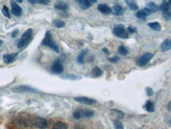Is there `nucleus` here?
<instances>
[{
  "label": "nucleus",
  "mask_w": 171,
  "mask_h": 129,
  "mask_svg": "<svg viewBox=\"0 0 171 129\" xmlns=\"http://www.w3.org/2000/svg\"><path fill=\"white\" fill-rule=\"evenodd\" d=\"M41 45L44 46H47V47H49L50 48H51L52 50H54L56 52H60V48H59V46L56 44V42L54 41L53 38H52V36H51V33L50 31H47L46 33H45V38L43 39L42 42H41Z\"/></svg>",
  "instance_id": "1"
},
{
  "label": "nucleus",
  "mask_w": 171,
  "mask_h": 129,
  "mask_svg": "<svg viewBox=\"0 0 171 129\" xmlns=\"http://www.w3.org/2000/svg\"><path fill=\"white\" fill-rule=\"evenodd\" d=\"M33 35V29H29L26 32H24L22 37H21L20 41H18L17 43V48H25L26 46H27L30 43V40L32 38Z\"/></svg>",
  "instance_id": "2"
},
{
  "label": "nucleus",
  "mask_w": 171,
  "mask_h": 129,
  "mask_svg": "<svg viewBox=\"0 0 171 129\" xmlns=\"http://www.w3.org/2000/svg\"><path fill=\"white\" fill-rule=\"evenodd\" d=\"M113 33L116 37H120V38L127 39L128 37V32H126V29L124 25H117L113 29Z\"/></svg>",
  "instance_id": "3"
},
{
  "label": "nucleus",
  "mask_w": 171,
  "mask_h": 129,
  "mask_svg": "<svg viewBox=\"0 0 171 129\" xmlns=\"http://www.w3.org/2000/svg\"><path fill=\"white\" fill-rule=\"evenodd\" d=\"M94 115V111L89 109H78L73 112V116H74L75 119H77V120L80 119L81 117H83V116L84 117L90 118V117L93 116Z\"/></svg>",
  "instance_id": "4"
},
{
  "label": "nucleus",
  "mask_w": 171,
  "mask_h": 129,
  "mask_svg": "<svg viewBox=\"0 0 171 129\" xmlns=\"http://www.w3.org/2000/svg\"><path fill=\"white\" fill-rule=\"evenodd\" d=\"M153 56H154V54L150 53V52L144 53L143 56H140V57L137 60V65L139 66V67L145 66V65L147 64V63H148V62L153 58Z\"/></svg>",
  "instance_id": "5"
},
{
  "label": "nucleus",
  "mask_w": 171,
  "mask_h": 129,
  "mask_svg": "<svg viewBox=\"0 0 171 129\" xmlns=\"http://www.w3.org/2000/svg\"><path fill=\"white\" fill-rule=\"evenodd\" d=\"M34 125L39 129H45L48 127V121L47 120L41 116H37L36 117L33 122Z\"/></svg>",
  "instance_id": "6"
},
{
  "label": "nucleus",
  "mask_w": 171,
  "mask_h": 129,
  "mask_svg": "<svg viewBox=\"0 0 171 129\" xmlns=\"http://www.w3.org/2000/svg\"><path fill=\"white\" fill-rule=\"evenodd\" d=\"M51 71L55 74H61L64 72V66L60 60H57L51 65Z\"/></svg>",
  "instance_id": "7"
},
{
  "label": "nucleus",
  "mask_w": 171,
  "mask_h": 129,
  "mask_svg": "<svg viewBox=\"0 0 171 129\" xmlns=\"http://www.w3.org/2000/svg\"><path fill=\"white\" fill-rule=\"evenodd\" d=\"M75 100L79 103L83 104V105H87V106H91V105H94L97 102L96 100L92 98H89V97H75Z\"/></svg>",
  "instance_id": "8"
},
{
  "label": "nucleus",
  "mask_w": 171,
  "mask_h": 129,
  "mask_svg": "<svg viewBox=\"0 0 171 129\" xmlns=\"http://www.w3.org/2000/svg\"><path fill=\"white\" fill-rule=\"evenodd\" d=\"M11 13L13 14L14 15L19 17L22 14V10L21 7H20L19 5H17V3L14 2V1H11Z\"/></svg>",
  "instance_id": "9"
},
{
  "label": "nucleus",
  "mask_w": 171,
  "mask_h": 129,
  "mask_svg": "<svg viewBox=\"0 0 171 129\" xmlns=\"http://www.w3.org/2000/svg\"><path fill=\"white\" fill-rule=\"evenodd\" d=\"M14 92H18V93H22V92H33L35 93L36 92V90L34 88H32L29 86H19L16 87V88L12 89Z\"/></svg>",
  "instance_id": "10"
},
{
  "label": "nucleus",
  "mask_w": 171,
  "mask_h": 129,
  "mask_svg": "<svg viewBox=\"0 0 171 129\" xmlns=\"http://www.w3.org/2000/svg\"><path fill=\"white\" fill-rule=\"evenodd\" d=\"M18 56L17 53H13V54H5L2 56V59H3V61H4L5 63L9 64L11 63L14 62V61L16 60V58Z\"/></svg>",
  "instance_id": "11"
},
{
  "label": "nucleus",
  "mask_w": 171,
  "mask_h": 129,
  "mask_svg": "<svg viewBox=\"0 0 171 129\" xmlns=\"http://www.w3.org/2000/svg\"><path fill=\"white\" fill-rule=\"evenodd\" d=\"M151 14V11H150L149 9L145 7V8L142 9V10H139V11L137 12L135 15H136V17H138V18L145 19L146 17H147V16L150 15Z\"/></svg>",
  "instance_id": "12"
},
{
  "label": "nucleus",
  "mask_w": 171,
  "mask_h": 129,
  "mask_svg": "<svg viewBox=\"0 0 171 129\" xmlns=\"http://www.w3.org/2000/svg\"><path fill=\"white\" fill-rule=\"evenodd\" d=\"M98 10L101 13L104 14H109L112 13L111 8L106 4H99L98 6Z\"/></svg>",
  "instance_id": "13"
},
{
  "label": "nucleus",
  "mask_w": 171,
  "mask_h": 129,
  "mask_svg": "<svg viewBox=\"0 0 171 129\" xmlns=\"http://www.w3.org/2000/svg\"><path fill=\"white\" fill-rule=\"evenodd\" d=\"M54 7L55 8L59 10V11H65L67 10H68L69 8V6L68 4L67 3V2H56L54 5Z\"/></svg>",
  "instance_id": "14"
},
{
  "label": "nucleus",
  "mask_w": 171,
  "mask_h": 129,
  "mask_svg": "<svg viewBox=\"0 0 171 129\" xmlns=\"http://www.w3.org/2000/svg\"><path fill=\"white\" fill-rule=\"evenodd\" d=\"M171 49V40L169 39H166L162 44L161 45V50L163 52H167L169 50Z\"/></svg>",
  "instance_id": "15"
},
{
  "label": "nucleus",
  "mask_w": 171,
  "mask_h": 129,
  "mask_svg": "<svg viewBox=\"0 0 171 129\" xmlns=\"http://www.w3.org/2000/svg\"><path fill=\"white\" fill-rule=\"evenodd\" d=\"M111 10L113 14H114V15L116 16L122 15V14H124V10H123V8H122L120 6H119V5H116V6H114Z\"/></svg>",
  "instance_id": "16"
},
{
  "label": "nucleus",
  "mask_w": 171,
  "mask_h": 129,
  "mask_svg": "<svg viewBox=\"0 0 171 129\" xmlns=\"http://www.w3.org/2000/svg\"><path fill=\"white\" fill-rule=\"evenodd\" d=\"M102 75H103L102 70H101L99 67H98V66L94 67V68H93L92 71H91V75H92V77L94 78L101 77Z\"/></svg>",
  "instance_id": "17"
},
{
  "label": "nucleus",
  "mask_w": 171,
  "mask_h": 129,
  "mask_svg": "<svg viewBox=\"0 0 171 129\" xmlns=\"http://www.w3.org/2000/svg\"><path fill=\"white\" fill-rule=\"evenodd\" d=\"M79 7H81V9H82V10H87L91 6L90 0H81V1H79Z\"/></svg>",
  "instance_id": "18"
},
{
  "label": "nucleus",
  "mask_w": 171,
  "mask_h": 129,
  "mask_svg": "<svg viewBox=\"0 0 171 129\" xmlns=\"http://www.w3.org/2000/svg\"><path fill=\"white\" fill-rule=\"evenodd\" d=\"M88 52V50L87 49H84L82 50L80 53H79V55L77 57V62L79 63V64H82V63H84V58H85L86 55L87 54Z\"/></svg>",
  "instance_id": "19"
},
{
  "label": "nucleus",
  "mask_w": 171,
  "mask_h": 129,
  "mask_svg": "<svg viewBox=\"0 0 171 129\" xmlns=\"http://www.w3.org/2000/svg\"><path fill=\"white\" fill-rule=\"evenodd\" d=\"M146 7L149 9L151 13H154V12H156V11H158V7L154 2H149Z\"/></svg>",
  "instance_id": "20"
},
{
  "label": "nucleus",
  "mask_w": 171,
  "mask_h": 129,
  "mask_svg": "<svg viewBox=\"0 0 171 129\" xmlns=\"http://www.w3.org/2000/svg\"><path fill=\"white\" fill-rule=\"evenodd\" d=\"M127 4L132 11H137V10H139V7H138V5L136 4V2H134V1H131V0H127L126 1Z\"/></svg>",
  "instance_id": "21"
},
{
  "label": "nucleus",
  "mask_w": 171,
  "mask_h": 129,
  "mask_svg": "<svg viewBox=\"0 0 171 129\" xmlns=\"http://www.w3.org/2000/svg\"><path fill=\"white\" fill-rule=\"evenodd\" d=\"M53 129H67V125L64 122L61 121H58L54 125Z\"/></svg>",
  "instance_id": "22"
},
{
  "label": "nucleus",
  "mask_w": 171,
  "mask_h": 129,
  "mask_svg": "<svg viewBox=\"0 0 171 129\" xmlns=\"http://www.w3.org/2000/svg\"><path fill=\"white\" fill-rule=\"evenodd\" d=\"M145 109L147 111H148V112H154V103L151 102V101H147V103H146V105H145Z\"/></svg>",
  "instance_id": "23"
},
{
  "label": "nucleus",
  "mask_w": 171,
  "mask_h": 129,
  "mask_svg": "<svg viewBox=\"0 0 171 129\" xmlns=\"http://www.w3.org/2000/svg\"><path fill=\"white\" fill-rule=\"evenodd\" d=\"M148 26L151 27V28L153 29V30H155V31H159L161 29V26L160 24L158 23V22H151V23L148 24Z\"/></svg>",
  "instance_id": "24"
},
{
  "label": "nucleus",
  "mask_w": 171,
  "mask_h": 129,
  "mask_svg": "<svg viewBox=\"0 0 171 129\" xmlns=\"http://www.w3.org/2000/svg\"><path fill=\"white\" fill-rule=\"evenodd\" d=\"M160 9L162 10V11H163V12H164V11H168V10H169V9H171L170 5H169V2H166V1H163V2H162L161 6H160Z\"/></svg>",
  "instance_id": "25"
},
{
  "label": "nucleus",
  "mask_w": 171,
  "mask_h": 129,
  "mask_svg": "<svg viewBox=\"0 0 171 129\" xmlns=\"http://www.w3.org/2000/svg\"><path fill=\"white\" fill-rule=\"evenodd\" d=\"M118 52L121 56H126L127 54L128 53V51L127 49V48L124 45H120L118 48Z\"/></svg>",
  "instance_id": "26"
},
{
  "label": "nucleus",
  "mask_w": 171,
  "mask_h": 129,
  "mask_svg": "<svg viewBox=\"0 0 171 129\" xmlns=\"http://www.w3.org/2000/svg\"><path fill=\"white\" fill-rule=\"evenodd\" d=\"M53 25L56 26V28H63L65 26V22L61 21V20H55V21H53Z\"/></svg>",
  "instance_id": "27"
},
{
  "label": "nucleus",
  "mask_w": 171,
  "mask_h": 129,
  "mask_svg": "<svg viewBox=\"0 0 171 129\" xmlns=\"http://www.w3.org/2000/svg\"><path fill=\"white\" fill-rule=\"evenodd\" d=\"M111 112H113V113L115 114L116 116H117V117H119V118H124V113L123 112H121V111H120V110L112 109Z\"/></svg>",
  "instance_id": "28"
},
{
  "label": "nucleus",
  "mask_w": 171,
  "mask_h": 129,
  "mask_svg": "<svg viewBox=\"0 0 171 129\" xmlns=\"http://www.w3.org/2000/svg\"><path fill=\"white\" fill-rule=\"evenodd\" d=\"M2 12V14H3V15H4L5 17H7V18H10V17H11V14H10V12H9V9L7 6H3Z\"/></svg>",
  "instance_id": "29"
},
{
  "label": "nucleus",
  "mask_w": 171,
  "mask_h": 129,
  "mask_svg": "<svg viewBox=\"0 0 171 129\" xmlns=\"http://www.w3.org/2000/svg\"><path fill=\"white\" fill-rule=\"evenodd\" d=\"M163 15L166 20H170L171 19V9L168 10L166 11L163 12Z\"/></svg>",
  "instance_id": "30"
},
{
  "label": "nucleus",
  "mask_w": 171,
  "mask_h": 129,
  "mask_svg": "<svg viewBox=\"0 0 171 129\" xmlns=\"http://www.w3.org/2000/svg\"><path fill=\"white\" fill-rule=\"evenodd\" d=\"M113 124H114V127H115V129H124L123 124H122L120 121H117V120H115V121H113Z\"/></svg>",
  "instance_id": "31"
},
{
  "label": "nucleus",
  "mask_w": 171,
  "mask_h": 129,
  "mask_svg": "<svg viewBox=\"0 0 171 129\" xmlns=\"http://www.w3.org/2000/svg\"><path fill=\"white\" fill-rule=\"evenodd\" d=\"M64 78H71V79H75V78H80V77H78L76 75H66L63 76Z\"/></svg>",
  "instance_id": "32"
},
{
  "label": "nucleus",
  "mask_w": 171,
  "mask_h": 129,
  "mask_svg": "<svg viewBox=\"0 0 171 129\" xmlns=\"http://www.w3.org/2000/svg\"><path fill=\"white\" fill-rule=\"evenodd\" d=\"M146 91H147V95L148 96H151V95H153V94H154V91H153V90H152L151 88H150V87H148V88L146 89Z\"/></svg>",
  "instance_id": "33"
},
{
  "label": "nucleus",
  "mask_w": 171,
  "mask_h": 129,
  "mask_svg": "<svg viewBox=\"0 0 171 129\" xmlns=\"http://www.w3.org/2000/svg\"><path fill=\"white\" fill-rule=\"evenodd\" d=\"M109 60L112 63H117L118 62V60H120V58L118 56H114L113 58H109Z\"/></svg>",
  "instance_id": "34"
},
{
  "label": "nucleus",
  "mask_w": 171,
  "mask_h": 129,
  "mask_svg": "<svg viewBox=\"0 0 171 129\" xmlns=\"http://www.w3.org/2000/svg\"><path fill=\"white\" fill-rule=\"evenodd\" d=\"M37 2H39L40 4H42V5H48V4H49L50 1H48V0H38Z\"/></svg>",
  "instance_id": "35"
},
{
  "label": "nucleus",
  "mask_w": 171,
  "mask_h": 129,
  "mask_svg": "<svg viewBox=\"0 0 171 129\" xmlns=\"http://www.w3.org/2000/svg\"><path fill=\"white\" fill-rule=\"evenodd\" d=\"M128 31L130 33H134V32H136V29L134 28V27H132V26H129L128 28Z\"/></svg>",
  "instance_id": "36"
},
{
  "label": "nucleus",
  "mask_w": 171,
  "mask_h": 129,
  "mask_svg": "<svg viewBox=\"0 0 171 129\" xmlns=\"http://www.w3.org/2000/svg\"><path fill=\"white\" fill-rule=\"evenodd\" d=\"M17 33H18V30H17V29H15V30L13 31V32H12V33H11V37H17Z\"/></svg>",
  "instance_id": "37"
},
{
  "label": "nucleus",
  "mask_w": 171,
  "mask_h": 129,
  "mask_svg": "<svg viewBox=\"0 0 171 129\" xmlns=\"http://www.w3.org/2000/svg\"><path fill=\"white\" fill-rule=\"evenodd\" d=\"M167 109H168V110L171 111V101H169V103H168V105H167Z\"/></svg>",
  "instance_id": "38"
},
{
  "label": "nucleus",
  "mask_w": 171,
  "mask_h": 129,
  "mask_svg": "<svg viewBox=\"0 0 171 129\" xmlns=\"http://www.w3.org/2000/svg\"><path fill=\"white\" fill-rule=\"evenodd\" d=\"M28 2H30V3H33V4H34V3H36V2H37V1H36V0H29Z\"/></svg>",
  "instance_id": "39"
},
{
  "label": "nucleus",
  "mask_w": 171,
  "mask_h": 129,
  "mask_svg": "<svg viewBox=\"0 0 171 129\" xmlns=\"http://www.w3.org/2000/svg\"><path fill=\"white\" fill-rule=\"evenodd\" d=\"M102 51L104 52H105V53H106V54H109V50L107 49V48H103Z\"/></svg>",
  "instance_id": "40"
},
{
  "label": "nucleus",
  "mask_w": 171,
  "mask_h": 129,
  "mask_svg": "<svg viewBox=\"0 0 171 129\" xmlns=\"http://www.w3.org/2000/svg\"><path fill=\"white\" fill-rule=\"evenodd\" d=\"M2 45V40H0V46Z\"/></svg>",
  "instance_id": "41"
},
{
  "label": "nucleus",
  "mask_w": 171,
  "mask_h": 129,
  "mask_svg": "<svg viewBox=\"0 0 171 129\" xmlns=\"http://www.w3.org/2000/svg\"><path fill=\"white\" fill-rule=\"evenodd\" d=\"M17 2H22V1H21V0H18V1H17Z\"/></svg>",
  "instance_id": "42"
},
{
  "label": "nucleus",
  "mask_w": 171,
  "mask_h": 129,
  "mask_svg": "<svg viewBox=\"0 0 171 129\" xmlns=\"http://www.w3.org/2000/svg\"><path fill=\"white\" fill-rule=\"evenodd\" d=\"M169 5H171V0L170 1H169Z\"/></svg>",
  "instance_id": "43"
},
{
  "label": "nucleus",
  "mask_w": 171,
  "mask_h": 129,
  "mask_svg": "<svg viewBox=\"0 0 171 129\" xmlns=\"http://www.w3.org/2000/svg\"><path fill=\"white\" fill-rule=\"evenodd\" d=\"M170 124H171V120H170Z\"/></svg>",
  "instance_id": "44"
}]
</instances>
